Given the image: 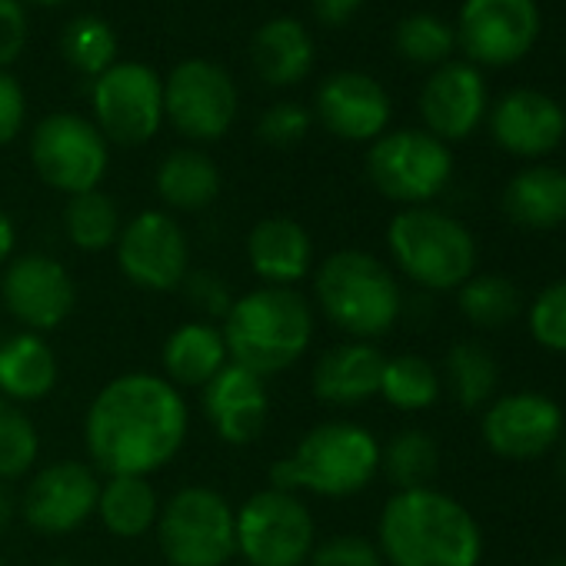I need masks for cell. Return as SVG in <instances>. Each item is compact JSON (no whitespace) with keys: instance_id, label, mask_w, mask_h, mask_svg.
I'll return each mask as SVG.
<instances>
[{"instance_id":"cell-1","label":"cell","mask_w":566,"mask_h":566,"mask_svg":"<svg viewBox=\"0 0 566 566\" xmlns=\"http://www.w3.org/2000/svg\"><path fill=\"white\" fill-rule=\"evenodd\" d=\"M190 433L184 394L164 374H120L87 407L84 443L104 476H154L170 467Z\"/></svg>"},{"instance_id":"cell-2","label":"cell","mask_w":566,"mask_h":566,"mask_svg":"<svg viewBox=\"0 0 566 566\" xmlns=\"http://www.w3.org/2000/svg\"><path fill=\"white\" fill-rule=\"evenodd\" d=\"M377 549L390 566H476L483 533L476 516L433 486L397 490L377 523Z\"/></svg>"},{"instance_id":"cell-3","label":"cell","mask_w":566,"mask_h":566,"mask_svg":"<svg viewBox=\"0 0 566 566\" xmlns=\"http://www.w3.org/2000/svg\"><path fill=\"white\" fill-rule=\"evenodd\" d=\"M230 364L256 374L276 377L291 370L314 344V307L294 287H260L233 297L227 317L220 321Z\"/></svg>"},{"instance_id":"cell-4","label":"cell","mask_w":566,"mask_h":566,"mask_svg":"<svg viewBox=\"0 0 566 566\" xmlns=\"http://www.w3.org/2000/svg\"><path fill=\"white\" fill-rule=\"evenodd\" d=\"M380 473V440L354 420H327L311 427L294 453L270 463L266 480L283 493H314L347 500L364 493Z\"/></svg>"},{"instance_id":"cell-5","label":"cell","mask_w":566,"mask_h":566,"mask_svg":"<svg viewBox=\"0 0 566 566\" xmlns=\"http://www.w3.org/2000/svg\"><path fill=\"white\" fill-rule=\"evenodd\" d=\"M314 301L340 334L367 344L387 337L403 314L397 273L357 247L334 250L314 266Z\"/></svg>"},{"instance_id":"cell-6","label":"cell","mask_w":566,"mask_h":566,"mask_svg":"<svg viewBox=\"0 0 566 566\" xmlns=\"http://www.w3.org/2000/svg\"><path fill=\"white\" fill-rule=\"evenodd\" d=\"M387 247L397 270L417 287L443 294L460 291L476 273V240L437 207H403L387 227Z\"/></svg>"},{"instance_id":"cell-7","label":"cell","mask_w":566,"mask_h":566,"mask_svg":"<svg viewBox=\"0 0 566 566\" xmlns=\"http://www.w3.org/2000/svg\"><path fill=\"white\" fill-rule=\"evenodd\" d=\"M154 533L170 566H227L237 556V506L213 486H180L160 503Z\"/></svg>"},{"instance_id":"cell-8","label":"cell","mask_w":566,"mask_h":566,"mask_svg":"<svg viewBox=\"0 0 566 566\" xmlns=\"http://www.w3.org/2000/svg\"><path fill=\"white\" fill-rule=\"evenodd\" d=\"M317 526L297 493L256 490L237 506V556L247 566H307Z\"/></svg>"},{"instance_id":"cell-9","label":"cell","mask_w":566,"mask_h":566,"mask_svg":"<svg viewBox=\"0 0 566 566\" xmlns=\"http://www.w3.org/2000/svg\"><path fill=\"white\" fill-rule=\"evenodd\" d=\"M31 164L51 190L77 197L101 190L111 167V144L84 114L57 111L38 120L31 134Z\"/></svg>"},{"instance_id":"cell-10","label":"cell","mask_w":566,"mask_h":566,"mask_svg":"<svg viewBox=\"0 0 566 566\" xmlns=\"http://www.w3.org/2000/svg\"><path fill=\"white\" fill-rule=\"evenodd\" d=\"M370 184L394 203L427 207L453 177V154L427 130H390L367 150Z\"/></svg>"},{"instance_id":"cell-11","label":"cell","mask_w":566,"mask_h":566,"mask_svg":"<svg viewBox=\"0 0 566 566\" xmlns=\"http://www.w3.org/2000/svg\"><path fill=\"white\" fill-rule=\"evenodd\" d=\"M94 124L107 144L140 147L150 144L164 124V77L140 61H117L91 91Z\"/></svg>"},{"instance_id":"cell-12","label":"cell","mask_w":566,"mask_h":566,"mask_svg":"<svg viewBox=\"0 0 566 566\" xmlns=\"http://www.w3.org/2000/svg\"><path fill=\"white\" fill-rule=\"evenodd\" d=\"M237 111V84L217 61H180L164 81V117L190 144H213L227 137Z\"/></svg>"},{"instance_id":"cell-13","label":"cell","mask_w":566,"mask_h":566,"mask_svg":"<svg viewBox=\"0 0 566 566\" xmlns=\"http://www.w3.org/2000/svg\"><path fill=\"white\" fill-rule=\"evenodd\" d=\"M120 273L147 294L180 291L190 273V240L167 210H140L120 227L114 243Z\"/></svg>"},{"instance_id":"cell-14","label":"cell","mask_w":566,"mask_h":566,"mask_svg":"<svg viewBox=\"0 0 566 566\" xmlns=\"http://www.w3.org/2000/svg\"><path fill=\"white\" fill-rule=\"evenodd\" d=\"M0 301L11 321L31 334L57 331L77 307V283L71 270L51 253L11 256L0 273Z\"/></svg>"},{"instance_id":"cell-15","label":"cell","mask_w":566,"mask_h":566,"mask_svg":"<svg viewBox=\"0 0 566 566\" xmlns=\"http://www.w3.org/2000/svg\"><path fill=\"white\" fill-rule=\"evenodd\" d=\"M453 34L473 67H510L533 51L539 8L536 0H463Z\"/></svg>"},{"instance_id":"cell-16","label":"cell","mask_w":566,"mask_h":566,"mask_svg":"<svg viewBox=\"0 0 566 566\" xmlns=\"http://www.w3.org/2000/svg\"><path fill=\"white\" fill-rule=\"evenodd\" d=\"M97 493L101 476L94 467L81 460H57L31 476L18 503L31 530L44 536H64L81 530L97 513Z\"/></svg>"},{"instance_id":"cell-17","label":"cell","mask_w":566,"mask_h":566,"mask_svg":"<svg viewBox=\"0 0 566 566\" xmlns=\"http://www.w3.org/2000/svg\"><path fill=\"white\" fill-rule=\"evenodd\" d=\"M563 423V410L553 397L516 390L486 403L480 433L486 450L503 460H539L559 443Z\"/></svg>"},{"instance_id":"cell-18","label":"cell","mask_w":566,"mask_h":566,"mask_svg":"<svg viewBox=\"0 0 566 566\" xmlns=\"http://www.w3.org/2000/svg\"><path fill=\"white\" fill-rule=\"evenodd\" d=\"M390 114L394 107L384 84L364 71L331 74L314 97V117L347 144H374L384 137Z\"/></svg>"},{"instance_id":"cell-19","label":"cell","mask_w":566,"mask_h":566,"mask_svg":"<svg viewBox=\"0 0 566 566\" xmlns=\"http://www.w3.org/2000/svg\"><path fill=\"white\" fill-rule=\"evenodd\" d=\"M420 117L437 140H467L486 117V81L470 61L440 64L420 91Z\"/></svg>"},{"instance_id":"cell-20","label":"cell","mask_w":566,"mask_h":566,"mask_svg":"<svg viewBox=\"0 0 566 566\" xmlns=\"http://www.w3.org/2000/svg\"><path fill=\"white\" fill-rule=\"evenodd\" d=\"M490 134L510 157L539 160L563 144L566 111L536 87H516L506 91L490 111Z\"/></svg>"},{"instance_id":"cell-21","label":"cell","mask_w":566,"mask_h":566,"mask_svg":"<svg viewBox=\"0 0 566 566\" xmlns=\"http://www.w3.org/2000/svg\"><path fill=\"white\" fill-rule=\"evenodd\" d=\"M200 407L210 423V430L230 443V447H247L253 443L270 420V390L266 380L227 364L203 390H200Z\"/></svg>"},{"instance_id":"cell-22","label":"cell","mask_w":566,"mask_h":566,"mask_svg":"<svg viewBox=\"0 0 566 566\" xmlns=\"http://www.w3.org/2000/svg\"><path fill=\"white\" fill-rule=\"evenodd\" d=\"M247 263L263 287H297L314 273V240L307 227L287 213L260 217L247 233Z\"/></svg>"},{"instance_id":"cell-23","label":"cell","mask_w":566,"mask_h":566,"mask_svg":"<svg viewBox=\"0 0 566 566\" xmlns=\"http://www.w3.org/2000/svg\"><path fill=\"white\" fill-rule=\"evenodd\" d=\"M387 357L377 350V344L367 340H347L321 354L311 374V390L327 407H364L367 400L380 397V377H384Z\"/></svg>"},{"instance_id":"cell-24","label":"cell","mask_w":566,"mask_h":566,"mask_svg":"<svg viewBox=\"0 0 566 566\" xmlns=\"http://www.w3.org/2000/svg\"><path fill=\"white\" fill-rule=\"evenodd\" d=\"M250 61L263 84L294 87L314 71L317 48L311 31L297 18H270L256 28L250 41Z\"/></svg>"},{"instance_id":"cell-25","label":"cell","mask_w":566,"mask_h":566,"mask_svg":"<svg viewBox=\"0 0 566 566\" xmlns=\"http://www.w3.org/2000/svg\"><path fill=\"white\" fill-rule=\"evenodd\" d=\"M61 380V364L48 337L18 331L0 337V397L24 407L54 394Z\"/></svg>"},{"instance_id":"cell-26","label":"cell","mask_w":566,"mask_h":566,"mask_svg":"<svg viewBox=\"0 0 566 566\" xmlns=\"http://www.w3.org/2000/svg\"><path fill=\"white\" fill-rule=\"evenodd\" d=\"M164 377L184 394V390H203L227 364V344L220 334V324L210 321H187L164 340L160 350Z\"/></svg>"},{"instance_id":"cell-27","label":"cell","mask_w":566,"mask_h":566,"mask_svg":"<svg viewBox=\"0 0 566 566\" xmlns=\"http://www.w3.org/2000/svg\"><path fill=\"white\" fill-rule=\"evenodd\" d=\"M503 213L523 230H553L566 223V170L549 164L516 170L503 187Z\"/></svg>"},{"instance_id":"cell-28","label":"cell","mask_w":566,"mask_h":566,"mask_svg":"<svg viewBox=\"0 0 566 566\" xmlns=\"http://www.w3.org/2000/svg\"><path fill=\"white\" fill-rule=\"evenodd\" d=\"M223 177L220 167L213 164L210 154L197 147H177L170 150L154 174V190L157 197L180 213H197L207 210L220 197Z\"/></svg>"},{"instance_id":"cell-29","label":"cell","mask_w":566,"mask_h":566,"mask_svg":"<svg viewBox=\"0 0 566 566\" xmlns=\"http://www.w3.org/2000/svg\"><path fill=\"white\" fill-rule=\"evenodd\" d=\"M94 516L104 523L111 536L137 539L157 526L160 496L147 476H104Z\"/></svg>"},{"instance_id":"cell-30","label":"cell","mask_w":566,"mask_h":566,"mask_svg":"<svg viewBox=\"0 0 566 566\" xmlns=\"http://www.w3.org/2000/svg\"><path fill=\"white\" fill-rule=\"evenodd\" d=\"M450 390V397L463 407V410H480L496 397V384H500V364L493 360V354L476 344V340H457L447 354L443 364V377H440Z\"/></svg>"},{"instance_id":"cell-31","label":"cell","mask_w":566,"mask_h":566,"mask_svg":"<svg viewBox=\"0 0 566 566\" xmlns=\"http://www.w3.org/2000/svg\"><path fill=\"white\" fill-rule=\"evenodd\" d=\"M457 307L476 331H503L520 317L523 301L513 280L500 273H473L457 291Z\"/></svg>"},{"instance_id":"cell-32","label":"cell","mask_w":566,"mask_h":566,"mask_svg":"<svg viewBox=\"0 0 566 566\" xmlns=\"http://www.w3.org/2000/svg\"><path fill=\"white\" fill-rule=\"evenodd\" d=\"M120 227H124V220H120V210L111 193L87 190V193L67 197L64 233L77 250H84V253L111 250L120 237Z\"/></svg>"},{"instance_id":"cell-33","label":"cell","mask_w":566,"mask_h":566,"mask_svg":"<svg viewBox=\"0 0 566 566\" xmlns=\"http://www.w3.org/2000/svg\"><path fill=\"white\" fill-rule=\"evenodd\" d=\"M443 394V380L440 370L417 357V354H400L390 357L384 364V377H380V397L403 413H420L430 410Z\"/></svg>"},{"instance_id":"cell-34","label":"cell","mask_w":566,"mask_h":566,"mask_svg":"<svg viewBox=\"0 0 566 566\" xmlns=\"http://www.w3.org/2000/svg\"><path fill=\"white\" fill-rule=\"evenodd\" d=\"M380 470L397 490L430 486L440 470V447L423 430H400L387 447H380Z\"/></svg>"},{"instance_id":"cell-35","label":"cell","mask_w":566,"mask_h":566,"mask_svg":"<svg viewBox=\"0 0 566 566\" xmlns=\"http://www.w3.org/2000/svg\"><path fill=\"white\" fill-rule=\"evenodd\" d=\"M41 457V433L31 413L0 397V483L24 480Z\"/></svg>"},{"instance_id":"cell-36","label":"cell","mask_w":566,"mask_h":566,"mask_svg":"<svg viewBox=\"0 0 566 566\" xmlns=\"http://www.w3.org/2000/svg\"><path fill=\"white\" fill-rule=\"evenodd\" d=\"M394 48L403 61L420 64V67H440L450 61L453 48H457V34L453 28L430 14V11H413L407 14L397 31H394Z\"/></svg>"},{"instance_id":"cell-37","label":"cell","mask_w":566,"mask_h":566,"mask_svg":"<svg viewBox=\"0 0 566 566\" xmlns=\"http://www.w3.org/2000/svg\"><path fill=\"white\" fill-rule=\"evenodd\" d=\"M61 51L74 71H81L87 77H101L107 67L117 64V34L104 18L84 14L67 24L64 38H61Z\"/></svg>"},{"instance_id":"cell-38","label":"cell","mask_w":566,"mask_h":566,"mask_svg":"<svg viewBox=\"0 0 566 566\" xmlns=\"http://www.w3.org/2000/svg\"><path fill=\"white\" fill-rule=\"evenodd\" d=\"M530 324V337L549 350V354H566V280L549 283L543 287L526 314Z\"/></svg>"},{"instance_id":"cell-39","label":"cell","mask_w":566,"mask_h":566,"mask_svg":"<svg viewBox=\"0 0 566 566\" xmlns=\"http://www.w3.org/2000/svg\"><path fill=\"white\" fill-rule=\"evenodd\" d=\"M311 124H314V114H311L304 104L280 101V104H270V107L260 114V120H256V137H260L266 147L287 150V147H297V144L311 134Z\"/></svg>"},{"instance_id":"cell-40","label":"cell","mask_w":566,"mask_h":566,"mask_svg":"<svg viewBox=\"0 0 566 566\" xmlns=\"http://www.w3.org/2000/svg\"><path fill=\"white\" fill-rule=\"evenodd\" d=\"M307 566H387L377 543L360 533H337L314 543Z\"/></svg>"},{"instance_id":"cell-41","label":"cell","mask_w":566,"mask_h":566,"mask_svg":"<svg viewBox=\"0 0 566 566\" xmlns=\"http://www.w3.org/2000/svg\"><path fill=\"white\" fill-rule=\"evenodd\" d=\"M180 291L187 294V304H193L203 314L200 321H210V324H213V317L223 321L227 311H230V304H233L230 287H227V283L217 273H210V270H190L187 280L180 283Z\"/></svg>"},{"instance_id":"cell-42","label":"cell","mask_w":566,"mask_h":566,"mask_svg":"<svg viewBox=\"0 0 566 566\" xmlns=\"http://www.w3.org/2000/svg\"><path fill=\"white\" fill-rule=\"evenodd\" d=\"M31 21L21 0H0V71H8L28 48Z\"/></svg>"},{"instance_id":"cell-43","label":"cell","mask_w":566,"mask_h":566,"mask_svg":"<svg viewBox=\"0 0 566 566\" xmlns=\"http://www.w3.org/2000/svg\"><path fill=\"white\" fill-rule=\"evenodd\" d=\"M24 120H28L24 87L18 84L14 74L0 71V147H8L11 140H18V134L24 130Z\"/></svg>"},{"instance_id":"cell-44","label":"cell","mask_w":566,"mask_h":566,"mask_svg":"<svg viewBox=\"0 0 566 566\" xmlns=\"http://www.w3.org/2000/svg\"><path fill=\"white\" fill-rule=\"evenodd\" d=\"M314 18L327 28H344L357 18V11L364 8V0H311Z\"/></svg>"},{"instance_id":"cell-45","label":"cell","mask_w":566,"mask_h":566,"mask_svg":"<svg viewBox=\"0 0 566 566\" xmlns=\"http://www.w3.org/2000/svg\"><path fill=\"white\" fill-rule=\"evenodd\" d=\"M14 247H18V227H14L11 213L0 207V270H4L8 260L14 256Z\"/></svg>"},{"instance_id":"cell-46","label":"cell","mask_w":566,"mask_h":566,"mask_svg":"<svg viewBox=\"0 0 566 566\" xmlns=\"http://www.w3.org/2000/svg\"><path fill=\"white\" fill-rule=\"evenodd\" d=\"M21 516V503L18 493L11 490V483H0V536L11 530V523Z\"/></svg>"},{"instance_id":"cell-47","label":"cell","mask_w":566,"mask_h":566,"mask_svg":"<svg viewBox=\"0 0 566 566\" xmlns=\"http://www.w3.org/2000/svg\"><path fill=\"white\" fill-rule=\"evenodd\" d=\"M559 480L566 483V447L559 450Z\"/></svg>"},{"instance_id":"cell-48","label":"cell","mask_w":566,"mask_h":566,"mask_svg":"<svg viewBox=\"0 0 566 566\" xmlns=\"http://www.w3.org/2000/svg\"><path fill=\"white\" fill-rule=\"evenodd\" d=\"M31 4H41V8H57V4H67V0H31Z\"/></svg>"},{"instance_id":"cell-49","label":"cell","mask_w":566,"mask_h":566,"mask_svg":"<svg viewBox=\"0 0 566 566\" xmlns=\"http://www.w3.org/2000/svg\"><path fill=\"white\" fill-rule=\"evenodd\" d=\"M543 566H566V556H553V559H546Z\"/></svg>"},{"instance_id":"cell-50","label":"cell","mask_w":566,"mask_h":566,"mask_svg":"<svg viewBox=\"0 0 566 566\" xmlns=\"http://www.w3.org/2000/svg\"><path fill=\"white\" fill-rule=\"evenodd\" d=\"M0 566H8V563H4V556H0Z\"/></svg>"}]
</instances>
